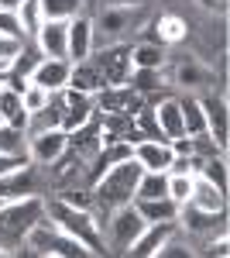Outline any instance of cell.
<instances>
[{
	"mask_svg": "<svg viewBox=\"0 0 230 258\" xmlns=\"http://www.w3.org/2000/svg\"><path fill=\"white\" fill-rule=\"evenodd\" d=\"M158 35H162V45H179L186 38V24L172 14H165V18H158Z\"/></svg>",
	"mask_w": 230,
	"mask_h": 258,
	"instance_id": "obj_29",
	"label": "cell"
},
{
	"mask_svg": "<svg viewBox=\"0 0 230 258\" xmlns=\"http://www.w3.org/2000/svg\"><path fill=\"white\" fill-rule=\"evenodd\" d=\"M203 103V117H206V138L216 141V148H223L227 152V100L210 93V97L199 100Z\"/></svg>",
	"mask_w": 230,
	"mask_h": 258,
	"instance_id": "obj_14",
	"label": "cell"
},
{
	"mask_svg": "<svg viewBox=\"0 0 230 258\" xmlns=\"http://www.w3.org/2000/svg\"><path fill=\"white\" fill-rule=\"evenodd\" d=\"M93 21L86 14L69 21V62H83L93 55Z\"/></svg>",
	"mask_w": 230,
	"mask_h": 258,
	"instance_id": "obj_16",
	"label": "cell"
},
{
	"mask_svg": "<svg viewBox=\"0 0 230 258\" xmlns=\"http://www.w3.org/2000/svg\"><path fill=\"white\" fill-rule=\"evenodd\" d=\"M189 207L203 210V214H223L227 210V193H220L210 179L192 176V193H189Z\"/></svg>",
	"mask_w": 230,
	"mask_h": 258,
	"instance_id": "obj_15",
	"label": "cell"
},
{
	"mask_svg": "<svg viewBox=\"0 0 230 258\" xmlns=\"http://www.w3.org/2000/svg\"><path fill=\"white\" fill-rule=\"evenodd\" d=\"M45 217L52 220L55 227H62L65 234H72L90 255H103L107 251L103 238H100V224H96L90 207H72L65 200H52V203H45Z\"/></svg>",
	"mask_w": 230,
	"mask_h": 258,
	"instance_id": "obj_3",
	"label": "cell"
},
{
	"mask_svg": "<svg viewBox=\"0 0 230 258\" xmlns=\"http://www.w3.org/2000/svg\"><path fill=\"white\" fill-rule=\"evenodd\" d=\"M21 45H24V41H14V38H4V35H0V76H7V69H11L14 55L21 52Z\"/></svg>",
	"mask_w": 230,
	"mask_h": 258,
	"instance_id": "obj_33",
	"label": "cell"
},
{
	"mask_svg": "<svg viewBox=\"0 0 230 258\" xmlns=\"http://www.w3.org/2000/svg\"><path fill=\"white\" fill-rule=\"evenodd\" d=\"M96 107L90 93H76V90H62V131H76L86 120H93Z\"/></svg>",
	"mask_w": 230,
	"mask_h": 258,
	"instance_id": "obj_12",
	"label": "cell"
},
{
	"mask_svg": "<svg viewBox=\"0 0 230 258\" xmlns=\"http://www.w3.org/2000/svg\"><path fill=\"white\" fill-rule=\"evenodd\" d=\"M141 162L131 155V159L117 162L110 169H103V176L93 179V203L103 210V214H110L117 207H124V203H131L134 200V189H137V179H141Z\"/></svg>",
	"mask_w": 230,
	"mask_h": 258,
	"instance_id": "obj_1",
	"label": "cell"
},
{
	"mask_svg": "<svg viewBox=\"0 0 230 258\" xmlns=\"http://www.w3.org/2000/svg\"><path fill=\"white\" fill-rule=\"evenodd\" d=\"M65 148H69V131L52 127V131H41V135L28 138V159L35 165H55V162H62Z\"/></svg>",
	"mask_w": 230,
	"mask_h": 258,
	"instance_id": "obj_7",
	"label": "cell"
},
{
	"mask_svg": "<svg viewBox=\"0 0 230 258\" xmlns=\"http://www.w3.org/2000/svg\"><path fill=\"white\" fill-rule=\"evenodd\" d=\"M131 66L134 69H165V45H131Z\"/></svg>",
	"mask_w": 230,
	"mask_h": 258,
	"instance_id": "obj_24",
	"label": "cell"
},
{
	"mask_svg": "<svg viewBox=\"0 0 230 258\" xmlns=\"http://www.w3.org/2000/svg\"><path fill=\"white\" fill-rule=\"evenodd\" d=\"M0 152L4 155H28V135L21 127L0 124Z\"/></svg>",
	"mask_w": 230,
	"mask_h": 258,
	"instance_id": "obj_26",
	"label": "cell"
},
{
	"mask_svg": "<svg viewBox=\"0 0 230 258\" xmlns=\"http://www.w3.org/2000/svg\"><path fill=\"white\" fill-rule=\"evenodd\" d=\"M175 231H179V220H151V224H144V231L134 238V244L127 248V255L155 258V255H158V248L172 238Z\"/></svg>",
	"mask_w": 230,
	"mask_h": 258,
	"instance_id": "obj_9",
	"label": "cell"
},
{
	"mask_svg": "<svg viewBox=\"0 0 230 258\" xmlns=\"http://www.w3.org/2000/svg\"><path fill=\"white\" fill-rule=\"evenodd\" d=\"M189 255H192V251L186 248V244H179V241H175V234H172V238L158 248V255H155V258H189Z\"/></svg>",
	"mask_w": 230,
	"mask_h": 258,
	"instance_id": "obj_34",
	"label": "cell"
},
{
	"mask_svg": "<svg viewBox=\"0 0 230 258\" xmlns=\"http://www.w3.org/2000/svg\"><path fill=\"white\" fill-rule=\"evenodd\" d=\"M0 258H11V251H7V248H0Z\"/></svg>",
	"mask_w": 230,
	"mask_h": 258,
	"instance_id": "obj_41",
	"label": "cell"
},
{
	"mask_svg": "<svg viewBox=\"0 0 230 258\" xmlns=\"http://www.w3.org/2000/svg\"><path fill=\"white\" fill-rule=\"evenodd\" d=\"M155 120L162 127V138L175 141V138H186V127H182V110H179V97H165L151 107Z\"/></svg>",
	"mask_w": 230,
	"mask_h": 258,
	"instance_id": "obj_18",
	"label": "cell"
},
{
	"mask_svg": "<svg viewBox=\"0 0 230 258\" xmlns=\"http://www.w3.org/2000/svg\"><path fill=\"white\" fill-rule=\"evenodd\" d=\"M69 69H72L69 59H41V66L31 73V83L45 86L48 93H58L69 86Z\"/></svg>",
	"mask_w": 230,
	"mask_h": 258,
	"instance_id": "obj_17",
	"label": "cell"
},
{
	"mask_svg": "<svg viewBox=\"0 0 230 258\" xmlns=\"http://www.w3.org/2000/svg\"><path fill=\"white\" fill-rule=\"evenodd\" d=\"M14 14H18L21 28H24V35H31V38H35V31H38L41 21H45V18H41V4H38V0H24Z\"/></svg>",
	"mask_w": 230,
	"mask_h": 258,
	"instance_id": "obj_28",
	"label": "cell"
},
{
	"mask_svg": "<svg viewBox=\"0 0 230 258\" xmlns=\"http://www.w3.org/2000/svg\"><path fill=\"white\" fill-rule=\"evenodd\" d=\"M137 21H141V14H137L134 7H114V4H110V7L100 11V21H96V24H100L107 35H120V31H127V28H134Z\"/></svg>",
	"mask_w": 230,
	"mask_h": 258,
	"instance_id": "obj_19",
	"label": "cell"
},
{
	"mask_svg": "<svg viewBox=\"0 0 230 258\" xmlns=\"http://www.w3.org/2000/svg\"><path fill=\"white\" fill-rule=\"evenodd\" d=\"M24 248H28L31 255H48V258H83V255H90L72 234H65L62 227H55L48 217L38 220V224L31 227Z\"/></svg>",
	"mask_w": 230,
	"mask_h": 258,
	"instance_id": "obj_4",
	"label": "cell"
},
{
	"mask_svg": "<svg viewBox=\"0 0 230 258\" xmlns=\"http://www.w3.org/2000/svg\"><path fill=\"white\" fill-rule=\"evenodd\" d=\"M0 124H4V117H0Z\"/></svg>",
	"mask_w": 230,
	"mask_h": 258,
	"instance_id": "obj_42",
	"label": "cell"
},
{
	"mask_svg": "<svg viewBox=\"0 0 230 258\" xmlns=\"http://www.w3.org/2000/svg\"><path fill=\"white\" fill-rule=\"evenodd\" d=\"M131 155L141 162V169H151V172H169L175 152H172V141H162V138H141L134 141Z\"/></svg>",
	"mask_w": 230,
	"mask_h": 258,
	"instance_id": "obj_11",
	"label": "cell"
},
{
	"mask_svg": "<svg viewBox=\"0 0 230 258\" xmlns=\"http://www.w3.org/2000/svg\"><path fill=\"white\" fill-rule=\"evenodd\" d=\"M0 35H4V38H14V41H24V38H28L14 11H0Z\"/></svg>",
	"mask_w": 230,
	"mask_h": 258,
	"instance_id": "obj_32",
	"label": "cell"
},
{
	"mask_svg": "<svg viewBox=\"0 0 230 258\" xmlns=\"http://www.w3.org/2000/svg\"><path fill=\"white\" fill-rule=\"evenodd\" d=\"M189 193H192V176L189 172H169V197L182 207L189 203Z\"/></svg>",
	"mask_w": 230,
	"mask_h": 258,
	"instance_id": "obj_31",
	"label": "cell"
},
{
	"mask_svg": "<svg viewBox=\"0 0 230 258\" xmlns=\"http://www.w3.org/2000/svg\"><path fill=\"white\" fill-rule=\"evenodd\" d=\"M110 4H114V7H137L141 0H110Z\"/></svg>",
	"mask_w": 230,
	"mask_h": 258,
	"instance_id": "obj_40",
	"label": "cell"
},
{
	"mask_svg": "<svg viewBox=\"0 0 230 258\" xmlns=\"http://www.w3.org/2000/svg\"><path fill=\"white\" fill-rule=\"evenodd\" d=\"M48 100H52V93H48L45 86H38V83H28V86L21 90V103H24V110H28V114L41 110Z\"/></svg>",
	"mask_w": 230,
	"mask_h": 258,
	"instance_id": "obj_30",
	"label": "cell"
},
{
	"mask_svg": "<svg viewBox=\"0 0 230 258\" xmlns=\"http://www.w3.org/2000/svg\"><path fill=\"white\" fill-rule=\"evenodd\" d=\"M24 0H0V11H18Z\"/></svg>",
	"mask_w": 230,
	"mask_h": 258,
	"instance_id": "obj_39",
	"label": "cell"
},
{
	"mask_svg": "<svg viewBox=\"0 0 230 258\" xmlns=\"http://www.w3.org/2000/svg\"><path fill=\"white\" fill-rule=\"evenodd\" d=\"M107 227H110V244H114L117 251H127L131 244H134V238L144 231V224L148 220L137 214L134 203H124V207H117V210H110L107 214Z\"/></svg>",
	"mask_w": 230,
	"mask_h": 258,
	"instance_id": "obj_6",
	"label": "cell"
},
{
	"mask_svg": "<svg viewBox=\"0 0 230 258\" xmlns=\"http://www.w3.org/2000/svg\"><path fill=\"white\" fill-rule=\"evenodd\" d=\"M206 251H210V255H227L230 251V241H227V234H220V241H210V248H206Z\"/></svg>",
	"mask_w": 230,
	"mask_h": 258,
	"instance_id": "obj_37",
	"label": "cell"
},
{
	"mask_svg": "<svg viewBox=\"0 0 230 258\" xmlns=\"http://www.w3.org/2000/svg\"><path fill=\"white\" fill-rule=\"evenodd\" d=\"M179 110H182L186 138L206 135V117H203V103H199V97H179Z\"/></svg>",
	"mask_w": 230,
	"mask_h": 258,
	"instance_id": "obj_22",
	"label": "cell"
},
{
	"mask_svg": "<svg viewBox=\"0 0 230 258\" xmlns=\"http://www.w3.org/2000/svg\"><path fill=\"white\" fill-rule=\"evenodd\" d=\"M137 207V214L148 220H179V203L172 197H158V200H131Z\"/></svg>",
	"mask_w": 230,
	"mask_h": 258,
	"instance_id": "obj_21",
	"label": "cell"
},
{
	"mask_svg": "<svg viewBox=\"0 0 230 258\" xmlns=\"http://www.w3.org/2000/svg\"><path fill=\"white\" fill-rule=\"evenodd\" d=\"M93 107L103 110V114H124V117H134L137 110L144 107V97L134 93L131 86H107L93 93Z\"/></svg>",
	"mask_w": 230,
	"mask_h": 258,
	"instance_id": "obj_8",
	"label": "cell"
},
{
	"mask_svg": "<svg viewBox=\"0 0 230 258\" xmlns=\"http://www.w3.org/2000/svg\"><path fill=\"white\" fill-rule=\"evenodd\" d=\"M90 62L96 66L100 80H103V90L107 86H127V76H131V45H110L103 48L100 55H90Z\"/></svg>",
	"mask_w": 230,
	"mask_h": 258,
	"instance_id": "obj_5",
	"label": "cell"
},
{
	"mask_svg": "<svg viewBox=\"0 0 230 258\" xmlns=\"http://www.w3.org/2000/svg\"><path fill=\"white\" fill-rule=\"evenodd\" d=\"M35 45L45 59H69V21H41Z\"/></svg>",
	"mask_w": 230,
	"mask_h": 258,
	"instance_id": "obj_10",
	"label": "cell"
},
{
	"mask_svg": "<svg viewBox=\"0 0 230 258\" xmlns=\"http://www.w3.org/2000/svg\"><path fill=\"white\" fill-rule=\"evenodd\" d=\"M28 155H4V152H0V179L4 176H11V172H14V169H21V165H28Z\"/></svg>",
	"mask_w": 230,
	"mask_h": 258,
	"instance_id": "obj_35",
	"label": "cell"
},
{
	"mask_svg": "<svg viewBox=\"0 0 230 258\" xmlns=\"http://www.w3.org/2000/svg\"><path fill=\"white\" fill-rule=\"evenodd\" d=\"M199 80H203V73H199L196 66H182V69H179V83H182V86H199Z\"/></svg>",
	"mask_w": 230,
	"mask_h": 258,
	"instance_id": "obj_36",
	"label": "cell"
},
{
	"mask_svg": "<svg viewBox=\"0 0 230 258\" xmlns=\"http://www.w3.org/2000/svg\"><path fill=\"white\" fill-rule=\"evenodd\" d=\"M38 220H45V200L41 197H24V200L0 203V248L18 255Z\"/></svg>",
	"mask_w": 230,
	"mask_h": 258,
	"instance_id": "obj_2",
	"label": "cell"
},
{
	"mask_svg": "<svg viewBox=\"0 0 230 258\" xmlns=\"http://www.w3.org/2000/svg\"><path fill=\"white\" fill-rule=\"evenodd\" d=\"M199 4H203L206 11H223V7H227V0H199Z\"/></svg>",
	"mask_w": 230,
	"mask_h": 258,
	"instance_id": "obj_38",
	"label": "cell"
},
{
	"mask_svg": "<svg viewBox=\"0 0 230 258\" xmlns=\"http://www.w3.org/2000/svg\"><path fill=\"white\" fill-rule=\"evenodd\" d=\"M158 197H169V172H151V169H144L141 179H137L134 200H158Z\"/></svg>",
	"mask_w": 230,
	"mask_h": 258,
	"instance_id": "obj_23",
	"label": "cell"
},
{
	"mask_svg": "<svg viewBox=\"0 0 230 258\" xmlns=\"http://www.w3.org/2000/svg\"><path fill=\"white\" fill-rule=\"evenodd\" d=\"M41 4V18L45 21H72L83 14L86 0H38Z\"/></svg>",
	"mask_w": 230,
	"mask_h": 258,
	"instance_id": "obj_25",
	"label": "cell"
},
{
	"mask_svg": "<svg viewBox=\"0 0 230 258\" xmlns=\"http://www.w3.org/2000/svg\"><path fill=\"white\" fill-rule=\"evenodd\" d=\"M24 197H38V172L35 165H21L11 176L0 179V203H11V200H24Z\"/></svg>",
	"mask_w": 230,
	"mask_h": 258,
	"instance_id": "obj_13",
	"label": "cell"
},
{
	"mask_svg": "<svg viewBox=\"0 0 230 258\" xmlns=\"http://www.w3.org/2000/svg\"><path fill=\"white\" fill-rule=\"evenodd\" d=\"M127 86H131L134 93H141V97H148V93H155V90L162 86V69H131Z\"/></svg>",
	"mask_w": 230,
	"mask_h": 258,
	"instance_id": "obj_27",
	"label": "cell"
},
{
	"mask_svg": "<svg viewBox=\"0 0 230 258\" xmlns=\"http://www.w3.org/2000/svg\"><path fill=\"white\" fill-rule=\"evenodd\" d=\"M0 117L11 127H21V131L28 127V110L21 103V93L11 90V86H4V83H0Z\"/></svg>",
	"mask_w": 230,
	"mask_h": 258,
	"instance_id": "obj_20",
	"label": "cell"
}]
</instances>
